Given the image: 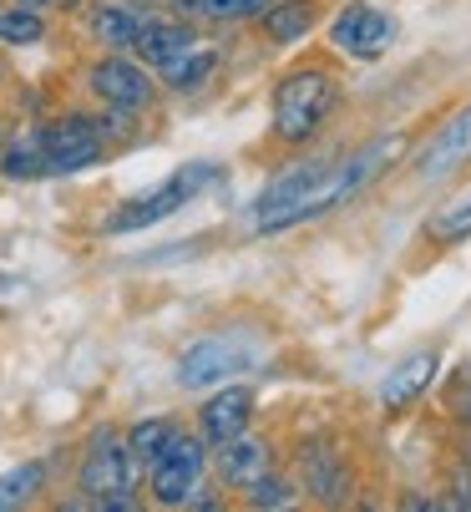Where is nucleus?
Wrapping results in <instances>:
<instances>
[{
	"label": "nucleus",
	"instance_id": "obj_24",
	"mask_svg": "<svg viewBox=\"0 0 471 512\" xmlns=\"http://www.w3.org/2000/svg\"><path fill=\"white\" fill-rule=\"evenodd\" d=\"M244 492H249V502H254V507H289V502H294L289 482H279V477H269V472H264L254 487H244Z\"/></svg>",
	"mask_w": 471,
	"mask_h": 512
},
{
	"label": "nucleus",
	"instance_id": "obj_11",
	"mask_svg": "<svg viewBox=\"0 0 471 512\" xmlns=\"http://www.w3.org/2000/svg\"><path fill=\"white\" fill-rule=\"evenodd\" d=\"M198 421H203V442L223 447L228 436L249 431V421H254V391H249V386H228V391H218V396L203 406Z\"/></svg>",
	"mask_w": 471,
	"mask_h": 512
},
{
	"label": "nucleus",
	"instance_id": "obj_18",
	"mask_svg": "<svg viewBox=\"0 0 471 512\" xmlns=\"http://www.w3.org/2000/svg\"><path fill=\"white\" fill-rule=\"evenodd\" d=\"M426 239H431V244H461V239H471V198H461V203L431 213V218H426Z\"/></svg>",
	"mask_w": 471,
	"mask_h": 512
},
{
	"label": "nucleus",
	"instance_id": "obj_7",
	"mask_svg": "<svg viewBox=\"0 0 471 512\" xmlns=\"http://www.w3.org/2000/svg\"><path fill=\"white\" fill-rule=\"evenodd\" d=\"M390 36H396V21L375 6H345L330 26V46L340 56H355V61H375L390 46Z\"/></svg>",
	"mask_w": 471,
	"mask_h": 512
},
{
	"label": "nucleus",
	"instance_id": "obj_3",
	"mask_svg": "<svg viewBox=\"0 0 471 512\" xmlns=\"http://www.w3.org/2000/svg\"><path fill=\"white\" fill-rule=\"evenodd\" d=\"M137 472H142V462L127 452V442H117L112 431H102L97 442H92V452H87V462H82V492L97 502V507H132V487H137Z\"/></svg>",
	"mask_w": 471,
	"mask_h": 512
},
{
	"label": "nucleus",
	"instance_id": "obj_22",
	"mask_svg": "<svg viewBox=\"0 0 471 512\" xmlns=\"http://www.w3.org/2000/svg\"><path fill=\"white\" fill-rule=\"evenodd\" d=\"M36 487H41V467H16V472H6V477H0V512L31 502Z\"/></svg>",
	"mask_w": 471,
	"mask_h": 512
},
{
	"label": "nucleus",
	"instance_id": "obj_14",
	"mask_svg": "<svg viewBox=\"0 0 471 512\" xmlns=\"http://www.w3.org/2000/svg\"><path fill=\"white\" fill-rule=\"evenodd\" d=\"M436 350H416V355H406L396 371L385 376V386H380V401L390 406V411H401V406H411L426 386H431V376H436Z\"/></svg>",
	"mask_w": 471,
	"mask_h": 512
},
{
	"label": "nucleus",
	"instance_id": "obj_6",
	"mask_svg": "<svg viewBox=\"0 0 471 512\" xmlns=\"http://www.w3.org/2000/svg\"><path fill=\"white\" fill-rule=\"evenodd\" d=\"M325 173H330V163H299V168L279 173V178L254 198V229H259V234L289 229V224H294V208L314 193V183H320Z\"/></svg>",
	"mask_w": 471,
	"mask_h": 512
},
{
	"label": "nucleus",
	"instance_id": "obj_16",
	"mask_svg": "<svg viewBox=\"0 0 471 512\" xmlns=\"http://www.w3.org/2000/svg\"><path fill=\"white\" fill-rule=\"evenodd\" d=\"M314 0H279V6H269L264 11V31L274 36V41H299V36H309V26H314Z\"/></svg>",
	"mask_w": 471,
	"mask_h": 512
},
{
	"label": "nucleus",
	"instance_id": "obj_13",
	"mask_svg": "<svg viewBox=\"0 0 471 512\" xmlns=\"http://www.w3.org/2000/svg\"><path fill=\"white\" fill-rule=\"evenodd\" d=\"M193 46H198L193 31L178 26V21H142V31H137V41H132V51H137L147 66H157V71H168L173 61H183Z\"/></svg>",
	"mask_w": 471,
	"mask_h": 512
},
{
	"label": "nucleus",
	"instance_id": "obj_26",
	"mask_svg": "<svg viewBox=\"0 0 471 512\" xmlns=\"http://www.w3.org/2000/svg\"><path fill=\"white\" fill-rule=\"evenodd\" d=\"M461 421H471V396H466V401H461Z\"/></svg>",
	"mask_w": 471,
	"mask_h": 512
},
{
	"label": "nucleus",
	"instance_id": "obj_17",
	"mask_svg": "<svg viewBox=\"0 0 471 512\" xmlns=\"http://www.w3.org/2000/svg\"><path fill=\"white\" fill-rule=\"evenodd\" d=\"M92 31H97V41H102V46L127 51V46L137 41V31H142V16H137V11H127V6H102V11L92 16Z\"/></svg>",
	"mask_w": 471,
	"mask_h": 512
},
{
	"label": "nucleus",
	"instance_id": "obj_8",
	"mask_svg": "<svg viewBox=\"0 0 471 512\" xmlns=\"http://www.w3.org/2000/svg\"><path fill=\"white\" fill-rule=\"evenodd\" d=\"M239 371H249V350L218 335V340H198L193 350H183V360H178V386H183V391H203V386H218V381L239 376Z\"/></svg>",
	"mask_w": 471,
	"mask_h": 512
},
{
	"label": "nucleus",
	"instance_id": "obj_21",
	"mask_svg": "<svg viewBox=\"0 0 471 512\" xmlns=\"http://www.w3.org/2000/svg\"><path fill=\"white\" fill-rule=\"evenodd\" d=\"M41 36H46L41 11H26V6H16V11H0V41H11V46H36Z\"/></svg>",
	"mask_w": 471,
	"mask_h": 512
},
{
	"label": "nucleus",
	"instance_id": "obj_5",
	"mask_svg": "<svg viewBox=\"0 0 471 512\" xmlns=\"http://www.w3.org/2000/svg\"><path fill=\"white\" fill-rule=\"evenodd\" d=\"M41 137V168L46 173H82L102 158V132L92 117H61Z\"/></svg>",
	"mask_w": 471,
	"mask_h": 512
},
{
	"label": "nucleus",
	"instance_id": "obj_4",
	"mask_svg": "<svg viewBox=\"0 0 471 512\" xmlns=\"http://www.w3.org/2000/svg\"><path fill=\"white\" fill-rule=\"evenodd\" d=\"M203 462H208V452H203L198 436L173 431V442H168L163 452H157V457L147 462V467H152V497L163 502V507H183V502L198 492Z\"/></svg>",
	"mask_w": 471,
	"mask_h": 512
},
{
	"label": "nucleus",
	"instance_id": "obj_23",
	"mask_svg": "<svg viewBox=\"0 0 471 512\" xmlns=\"http://www.w3.org/2000/svg\"><path fill=\"white\" fill-rule=\"evenodd\" d=\"M6 173L11 178H36V173H46L41 168V137H21L16 148L6 153Z\"/></svg>",
	"mask_w": 471,
	"mask_h": 512
},
{
	"label": "nucleus",
	"instance_id": "obj_1",
	"mask_svg": "<svg viewBox=\"0 0 471 512\" xmlns=\"http://www.w3.org/2000/svg\"><path fill=\"white\" fill-rule=\"evenodd\" d=\"M335 102H340V87H335L330 71L325 66H299L274 92V132L284 142H309L325 127V117L335 112Z\"/></svg>",
	"mask_w": 471,
	"mask_h": 512
},
{
	"label": "nucleus",
	"instance_id": "obj_15",
	"mask_svg": "<svg viewBox=\"0 0 471 512\" xmlns=\"http://www.w3.org/2000/svg\"><path fill=\"white\" fill-rule=\"evenodd\" d=\"M304 482H309L314 497H325V502H340V497L350 492V472H345V462H340L335 452H325V447L304 452Z\"/></svg>",
	"mask_w": 471,
	"mask_h": 512
},
{
	"label": "nucleus",
	"instance_id": "obj_2",
	"mask_svg": "<svg viewBox=\"0 0 471 512\" xmlns=\"http://www.w3.org/2000/svg\"><path fill=\"white\" fill-rule=\"evenodd\" d=\"M208 183H213V168H208V163H188V168H178L168 183H157L152 193L122 203V213L107 218V234H137V229H147V224H163L168 213H178V208H183L193 193H203Z\"/></svg>",
	"mask_w": 471,
	"mask_h": 512
},
{
	"label": "nucleus",
	"instance_id": "obj_12",
	"mask_svg": "<svg viewBox=\"0 0 471 512\" xmlns=\"http://www.w3.org/2000/svg\"><path fill=\"white\" fill-rule=\"evenodd\" d=\"M269 462H274L269 442H254V436H244V431L228 436V442L218 447V477L228 487H254L269 472Z\"/></svg>",
	"mask_w": 471,
	"mask_h": 512
},
{
	"label": "nucleus",
	"instance_id": "obj_9",
	"mask_svg": "<svg viewBox=\"0 0 471 512\" xmlns=\"http://www.w3.org/2000/svg\"><path fill=\"white\" fill-rule=\"evenodd\" d=\"M92 92L117 112H137V107L152 102V77L127 56H107V61L92 66Z\"/></svg>",
	"mask_w": 471,
	"mask_h": 512
},
{
	"label": "nucleus",
	"instance_id": "obj_10",
	"mask_svg": "<svg viewBox=\"0 0 471 512\" xmlns=\"http://www.w3.org/2000/svg\"><path fill=\"white\" fill-rule=\"evenodd\" d=\"M471 158V107H461L431 142H426V153H421V178H446V173H456L461 163Z\"/></svg>",
	"mask_w": 471,
	"mask_h": 512
},
{
	"label": "nucleus",
	"instance_id": "obj_20",
	"mask_svg": "<svg viewBox=\"0 0 471 512\" xmlns=\"http://www.w3.org/2000/svg\"><path fill=\"white\" fill-rule=\"evenodd\" d=\"M173 431H178V421H137V426L127 431V452L147 467L157 452H163V447L173 442Z\"/></svg>",
	"mask_w": 471,
	"mask_h": 512
},
{
	"label": "nucleus",
	"instance_id": "obj_19",
	"mask_svg": "<svg viewBox=\"0 0 471 512\" xmlns=\"http://www.w3.org/2000/svg\"><path fill=\"white\" fill-rule=\"evenodd\" d=\"M213 66H218V56L213 51H203V46H193L183 61H173L163 77H168V87H178V92H198L208 77H213Z\"/></svg>",
	"mask_w": 471,
	"mask_h": 512
},
{
	"label": "nucleus",
	"instance_id": "obj_25",
	"mask_svg": "<svg viewBox=\"0 0 471 512\" xmlns=\"http://www.w3.org/2000/svg\"><path fill=\"white\" fill-rule=\"evenodd\" d=\"M16 6H26V11H41V6H51V0H16Z\"/></svg>",
	"mask_w": 471,
	"mask_h": 512
}]
</instances>
